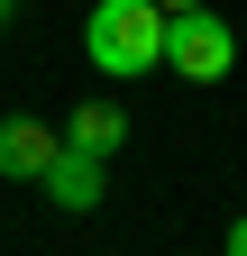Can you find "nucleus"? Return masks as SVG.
I'll list each match as a JSON object with an SVG mask.
<instances>
[{
    "instance_id": "nucleus-1",
    "label": "nucleus",
    "mask_w": 247,
    "mask_h": 256,
    "mask_svg": "<svg viewBox=\"0 0 247 256\" xmlns=\"http://www.w3.org/2000/svg\"><path fill=\"white\" fill-rule=\"evenodd\" d=\"M82 55H92V74H110V82L156 74V64H165V10H156V0H92Z\"/></svg>"
},
{
    "instance_id": "nucleus-2",
    "label": "nucleus",
    "mask_w": 247,
    "mask_h": 256,
    "mask_svg": "<svg viewBox=\"0 0 247 256\" xmlns=\"http://www.w3.org/2000/svg\"><path fill=\"white\" fill-rule=\"evenodd\" d=\"M165 74H183V82H229L238 74V28L210 10H165Z\"/></svg>"
},
{
    "instance_id": "nucleus-3",
    "label": "nucleus",
    "mask_w": 247,
    "mask_h": 256,
    "mask_svg": "<svg viewBox=\"0 0 247 256\" xmlns=\"http://www.w3.org/2000/svg\"><path fill=\"white\" fill-rule=\"evenodd\" d=\"M37 183H46V202H55V210H101V192H110V165H101L92 146H74V138H64V146H55V165H46Z\"/></svg>"
},
{
    "instance_id": "nucleus-4",
    "label": "nucleus",
    "mask_w": 247,
    "mask_h": 256,
    "mask_svg": "<svg viewBox=\"0 0 247 256\" xmlns=\"http://www.w3.org/2000/svg\"><path fill=\"white\" fill-rule=\"evenodd\" d=\"M55 146H64V128H46V119H0V174L10 183H37L55 165Z\"/></svg>"
},
{
    "instance_id": "nucleus-5",
    "label": "nucleus",
    "mask_w": 247,
    "mask_h": 256,
    "mask_svg": "<svg viewBox=\"0 0 247 256\" xmlns=\"http://www.w3.org/2000/svg\"><path fill=\"white\" fill-rule=\"evenodd\" d=\"M64 138L92 146V156H119V146H128V110H119V101H82V110L64 119Z\"/></svg>"
},
{
    "instance_id": "nucleus-6",
    "label": "nucleus",
    "mask_w": 247,
    "mask_h": 256,
    "mask_svg": "<svg viewBox=\"0 0 247 256\" xmlns=\"http://www.w3.org/2000/svg\"><path fill=\"white\" fill-rule=\"evenodd\" d=\"M220 256H247V210H238V229L220 238Z\"/></svg>"
},
{
    "instance_id": "nucleus-7",
    "label": "nucleus",
    "mask_w": 247,
    "mask_h": 256,
    "mask_svg": "<svg viewBox=\"0 0 247 256\" xmlns=\"http://www.w3.org/2000/svg\"><path fill=\"white\" fill-rule=\"evenodd\" d=\"M156 10H202V0H156Z\"/></svg>"
},
{
    "instance_id": "nucleus-8",
    "label": "nucleus",
    "mask_w": 247,
    "mask_h": 256,
    "mask_svg": "<svg viewBox=\"0 0 247 256\" xmlns=\"http://www.w3.org/2000/svg\"><path fill=\"white\" fill-rule=\"evenodd\" d=\"M10 18H18V0H0V28H10Z\"/></svg>"
}]
</instances>
